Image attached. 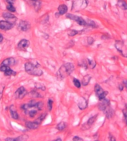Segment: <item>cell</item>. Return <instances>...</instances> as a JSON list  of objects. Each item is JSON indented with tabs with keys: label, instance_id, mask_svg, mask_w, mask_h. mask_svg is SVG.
I'll return each instance as SVG.
<instances>
[{
	"label": "cell",
	"instance_id": "cell-44",
	"mask_svg": "<svg viewBox=\"0 0 127 141\" xmlns=\"http://www.w3.org/2000/svg\"><path fill=\"white\" fill-rule=\"evenodd\" d=\"M109 141H116V140H115V137L111 136V137H110V140H109Z\"/></svg>",
	"mask_w": 127,
	"mask_h": 141
},
{
	"label": "cell",
	"instance_id": "cell-23",
	"mask_svg": "<svg viewBox=\"0 0 127 141\" xmlns=\"http://www.w3.org/2000/svg\"><path fill=\"white\" fill-rule=\"evenodd\" d=\"M34 9L36 10V11H38L41 7V2L40 0H36L34 2Z\"/></svg>",
	"mask_w": 127,
	"mask_h": 141
},
{
	"label": "cell",
	"instance_id": "cell-11",
	"mask_svg": "<svg viewBox=\"0 0 127 141\" xmlns=\"http://www.w3.org/2000/svg\"><path fill=\"white\" fill-rule=\"evenodd\" d=\"M15 59L14 58H6L5 59L2 63H1V66H8V67H10V66H14L15 64Z\"/></svg>",
	"mask_w": 127,
	"mask_h": 141
},
{
	"label": "cell",
	"instance_id": "cell-36",
	"mask_svg": "<svg viewBox=\"0 0 127 141\" xmlns=\"http://www.w3.org/2000/svg\"><path fill=\"white\" fill-rule=\"evenodd\" d=\"M9 68H10V67H8V66H1V67H0V71H2V72H6Z\"/></svg>",
	"mask_w": 127,
	"mask_h": 141
},
{
	"label": "cell",
	"instance_id": "cell-48",
	"mask_svg": "<svg viewBox=\"0 0 127 141\" xmlns=\"http://www.w3.org/2000/svg\"><path fill=\"white\" fill-rule=\"evenodd\" d=\"M126 109H127V106H126Z\"/></svg>",
	"mask_w": 127,
	"mask_h": 141
},
{
	"label": "cell",
	"instance_id": "cell-41",
	"mask_svg": "<svg viewBox=\"0 0 127 141\" xmlns=\"http://www.w3.org/2000/svg\"><path fill=\"white\" fill-rule=\"evenodd\" d=\"M6 2L10 4V5H13L14 2H15V0H5Z\"/></svg>",
	"mask_w": 127,
	"mask_h": 141
},
{
	"label": "cell",
	"instance_id": "cell-28",
	"mask_svg": "<svg viewBox=\"0 0 127 141\" xmlns=\"http://www.w3.org/2000/svg\"><path fill=\"white\" fill-rule=\"evenodd\" d=\"M78 33H79V31L76 30H69L68 32V34L69 36H74Z\"/></svg>",
	"mask_w": 127,
	"mask_h": 141
},
{
	"label": "cell",
	"instance_id": "cell-30",
	"mask_svg": "<svg viewBox=\"0 0 127 141\" xmlns=\"http://www.w3.org/2000/svg\"><path fill=\"white\" fill-rule=\"evenodd\" d=\"M36 112H37V109H32V110H29L28 112V115L31 118H34L35 115L36 114Z\"/></svg>",
	"mask_w": 127,
	"mask_h": 141
},
{
	"label": "cell",
	"instance_id": "cell-5",
	"mask_svg": "<svg viewBox=\"0 0 127 141\" xmlns=\"http://www.w3.org/2000/svg\"><path fill=\"white\" fill-rule=\"evenodd\" d=\"M109 106H110V100L109 99L104 98L103 100H100V103L98 104V108L100 111L104 112Z\"/></svg>",
	"mask_w": 127,
	"mask_h": 141
},
{
	"label": "cell",
	"instance_id": "cell-19",
	"mask_svg": "<svg viewBox=\"0 0 127 141\" xmlns=\"http://www.w3.org/2000/svg\"><path fill=\"white\" fill-rule=\"evenodd\" d=\"M91 79H92V75H85L83 77V78L82 80V83L81 84L83 86H87L88 84V83L90 82Z\"/></svg>",
	"mask_w": 127,
	"mask_h": 141
},
{
	"label": "cell",
	"instance_id": "cell-12",
	"mask_svg": "<svg viewBox=\"0 0 127 141\" xmlns=\"http://www.w3.org/2000/svg\"><path fill=\"white\" fill-rule=\"evenodd\" d=\"M25 126H26L28 129H36L39 128L40 126V124L36 123V121H27L25 122Z\"/></svg>",
	"mask_w": 127,
	"mask_h": 141
},
{
	"label": "cell",
	"instance_id": "cell-13",
	"mask_svg": "<svg viewBox=\"0 0 127 141\" xmlns=\"http://www.w3.org/2000/svg\"><path fill=\"white\" fill-rule=\"evenodd\" d=\"M2 17L7 20H9V21H11V23L12 21H15L17 18L16 16L14 15V14H12L11 13H8V12H5L2 14Z\"/></svg>",
	"mask_w": 127,
	"mask_h": 141
},
{
	"label": "cell",
	"instance_id": "cell-16",
	"mask_svg": "<svg viewBox=\"0 0 127 141\" xmlns=\"http://www.w3.org/2000/svg\"><path fill=\"white\" fill-rule=\"evenodd\" d=\"M94 92L96 93L97 97L98 98L99 96H100L104 92V90L99 84H95V86H94Z\"/></svg>",
	"mask_w": 127,
	"mask_h": 141
},
{
	"label": "cell",
	"instance_id": "cell-2",
	"mask_svg": "<svg viewBox=\"0 0 127 141\" xmlns=\"http://www.w3.org/2000/svg\"><path fill=\"white\" fill-rule=\"evenodd\" d=\"M25 70L27 73L31 75L35 76H41L42 75V71L38 67V65H35L32 62H27L25 64Z\"/></svg>",
	"mask_w": 127,
	"mask_h": 141
},
{
	"label": "cell",
	"instance_id": "cell-18",
	"mask_svg": "<svg viewBox=\"0 0 127 141\" xmlns=\"http://www.w3.org/2000/svg\"><path fill=\"white\" fill-rule=\"evenodd\" d=\"M10 115L12 118H14V120H17L19 119V114L17 112V111L15 110L14 106H10Z\"/></svg>",
	"mask_w": 127,
	"mask_h": 141
},
{
	"label": "cell",
	"instance_id": "cell-8",
	"mask_svg": "<svg viewBox=\"0 0 127 141\" xmlns=\"http://www.w3.org/2000/svg\"><path fill=\"white\" fill-rule=\"evenodd\" d=\"M13 28V24L7 21H0V29L2 30H9Z\"/></svg>",
	"mask_w": 127,
	"mask_h": 141
},
{
	"label": "cell",
	"instance_id": "cell-46",
	"mask_svg": "<svg viewBox=\"0 0 127 141\" xmlns=\"http://www.w3.org/2000/svg\"><path fill=\"white\" fill-rule=\"evenodd\" d=\"M53 141H62V139L61 138H57V139H56V140H54Z\"/></svg>",
	"mask_w": 127,
	"mask_h": 141
},
{
	"label": "cell",
	"instance_id": "cell-22",
	"mask_svg": "<svg viewBox=\"0 0 127 141\" xmlns=\"http://www.w3.org/2000/svg\"><path fill=\"white\" fill-rule=\"evenodd\" d=\"M97 116H98V114H95V115H94V116L91 117L89 119H88V120L87 121V125H88V126H92V125L95 122L96 118H97Z\"/></svg>",
	"mask_w": 127,
	"mask_h": 141
},
{
	"label": "cell",
	"instance_id": "cell-31",
	"mask_svg": "<svg viewBox=\"0 0 127 141\" xmlns=\"http://www.w3.org/2000/svg\"><path fill=\"white\" fill-rule=\"evenodd\" d=\"M31 96L34 97V98H41V97H42V95H40V94L39 92H37L36 91H32L31 92Z\"/></svg>",
	"mask_w": 127,
	"mask_h": 141
},
{
	"label": "cell",
	"instance_id": "cell-26",
	"mask_svg": "<svg viewBox=\"0 0 127 141\" xmlns=\"http://www.w3.org/2000/svg\"><path fill=\"white\" fill-rule=\"evenodd\" d=\"M86 22H87V26H90L92 28H97V25H96L94 21H92L90 19H88V20L86 21Z\"/></svg>",
	"mask_w": 127,
	"mask_h": 141
},
{
	"label": "cell",
	"instance_id": "cell-38",
	"mask_svg": "<svg viewBox=\"0 0 127 141\" xmlns=\"http://www.w3.org/2000/svg\"><path fill=\"white\" fill-rule=\"evenodd\" d=\"M94 38H92V37H88V44H92L93 43H94Z\"/></svg>",
	"mask_w": 127,
	"mask_h": 141
},
{
	"label": "cell",
	"instance_id": "cell-14",
	"mask_svg": "<svg viewBox=\"0 0 127 141\" xmlns=\"http://www.w3.org/2000/svg\"><path fill=\"white\" fill-rule=\"evenodd\" d=\"M88 106V101L85 98H81L79 100V103H78V107L80 109L83 110L86 109Z\"/></svg>",
	"mask_w": 127,
	"mask_h": 141
},
{
	"label": "cell",
	"instance_id": "cell-15",
	"mask_svg": "<svg viewBox=\"0 0 127 141\" xmlns=\"http://www.w3.org/2000/svg\"><path fill=\"white\" fill-rule=\"evenodd\" d=\"M68 11V7L66 5H60L58 7V14L59 15H64Z\"/></svg>",
	"mask_w": 127,
	"mask_h": 141
},
{
	"label": "cell",
	"instance_id": "cell-43",
	"mask_svg": "<svg viewBox=\"0 0 127 141\" xmlns=\"http://www.w3.org/2000/svg\"><path fill=\"white\" fill-rule=\"evenodd\" d=\"M2 41H3V36L1 33H0V43H1Z\"/></svg>",
	"mask_w": 127,
	"mask_h": 141
},
{
	"label": "cell",
	"instance_id": "cell-49",
	"mask_svg": "<svg viewBox=\"0 0 127 141\" xmlns=\"http://www.w3.org/2000/svg\"><path fill=\"white\" fill-rule=\"evenodd\" d=\"M96 141H98V140H96Z\"/></svg>",
	"mask_w": 127,
	"mask_h": 141
},
{
	"label": "cell",
	"instance_id": "cell-1",
	"mask_svg": "<svg viewBox=\"0 0 127 141\" xmlns=\"http://www.w3.org/2000/svg\"><path fill=\"white\" fill-rule=\"evenodd\" d=\"M74 70V66L71 63H66L64 64H62V67L59 69L57 75V78L59 80H62L65 78L66 76L69 75Z\"/></svg>",
	"mask_w": 127,
	"mask_h": 141
},
{
	"label": "cell",
	"instance_id": "cell-37",
	"mask_svg": "<svg viewBox=\"0 0 127 141\" xmlns=\"http://www.w3.org/2000/svg\"><path fill=\"white\" fill-rule=\"evenodd\" d=\"M88 63H89V65L91 66L92 68H94V67H95V64H96V63H95L94 61H93L92 60L91 61L90 59H88Z\"/></svg>",
	"mask_w": 127,
	"mask_h": 141
},
{
	"label": "cell",
	"instance_id": "cell-25",
	"mask_svg": "<svg viewBox=\"0 0 127 141\" xmlns=\"http://www.w3.org/2000/svg\"><path fill=\"white\" fill-rule=\"evenodd\" d=\"M16 72L14 71V70H12L10 68H9L6 72H5V75H7V76H10V75H16Z\"/></svg>",
	"mask_w": 127,
	"mask_h": 141
},
{
	"label": "cell",
	"instance_id": "cell-33",
	"mask_svg": "<svg viewBox=\"0 0 127 141\" xmlns=\"http://www.w3.org/2000/svg\"><path fill=\"white\" fill-rule=\"evenodd\" d=\"M108 95V92H106V91H104V92L100 96H99L98 97V99H99V100H103V99H104V98H106V95Z\"/></svg>",
	"mask_w": 127,
	"mask_h": 141
},
{
	"label": "cell",
	"instance_id": "cell-20",
	"mask_svg": "<svg viewBox=\"0 0 127 141\" xmlns=\"http://www.w3.org/2000/svg\"><path fill=\"white\" fill-rule=\"evenodd\" d=\"M118 6L121 8L122 10H127V3L124 0H118Z\"/></svg>",
	"mask_w": 127,
	"mask_h": 141
},
{
	"label": "cell",
	"instance_id": "cell-17",
	"mask_svg": "<svg viewBox=\"0 0 127 141\" xmlns=\"http://www.w3.org/2000/svg\"><path fill=\"white\" fill-rule=\"evenodd\" d=\"M104 112H105V114H106V118H107L108 119L111 118L114 116V114H115V112H114V110H113L110 106L108 107V108L104 111Z\"/></svg>",
	"mask_w": 127,
	"mask_h": 141
},
{
	"label": "cell",
	"instance_id": "cell-4",
	"mask_svg": "<svg viewBox=\"0 0 127 141\" xmlns=\"http://www.w3.org/2000/svg\"><path fill=\"white\" fill-rule=\"evenodd\" d=\"M66 17L69 19L74 20V21L77 22L79 25H81V26H87V22L85 19H83L82 17L77 16H75L71 14H68L66 15Z\"/></svg>",
	"mask_w": 127,
	"mask_h": 141
},
{
	"label": "cell",
	"instance_id": "cell-21",
	"mask_svg": "<svg viewBox=\"0 0 127 141\" xmlns=\"http://www.w3.org/2000/svg\"><path fill=\"white\" fill-rule=\"evenodd\" d=\"M66 126H67L66 123H65V122H60V123H59L57 125L56 128H57V129L59 130V131H63L66 128Z\"/></svg>",
	"mask_w": 127,
	"mask_h": 141
},
{
	"label": "cell",
	"instance_id": "cell-34",
	"mask_svg": "<svg viewBox=\"0 0 127 141\" xmlns=\"http://www.w3.org/2000/svg\"><path fill=\"white\" fill-rule=\"evenodd\" d=\"M5 89V85L4 84H0V99L2 98V94H3V91Z\"/></svg>",
	"mask_w": 127,
	"mask_h": 141
},
{
	"label": "cell",
	"instance_id": "cell-39",
	"mask_svg": "<svg viewBox=\"0 0 127 141\" xmlns=\"http://www.w3.org/2000/svg\"><path fill=\"white\" fill-rule=\"evenodd\" d=\"M73 141H83V139L82 138H80V137H78V136H74V137H73V140H72Z\"/></svg>",
	"mask_w": 127,
	"mask_h": 141
},
{
	"label": "cell",
	"instance_id": "cell-27",
	"mask_svg": "<svg viewBox=\"0 0 127 141\" xmlns=\"http://www.w3.org/2000/svg\"><path fill=\"white\" fill-rule=\"evenodd\" d=\"M43 103L42 102H41V101H40V102H36V106H35V108H36V109H37V110H41L42 109V107H43Z\"/></svg>",
	"mask_w": 127,
	"mask_h": 141
},
{
	"label": "cell",
	"instance_id": "cell-10",
	"mask_svg": "<svg viewBox=\"0 0 127 141\" xmlns=\"http://www.w3.org/2000/svg\"><path fill=\"white\" fill-rule=\"evenodd\" d=\"M28 137L27 135H20L17 137H8L5 139V141H27Z\"/></svg>",
	"mask_w": 127,
	"mask_h": 141
},
{
	"label": "cell",
	"instance_id": "cell-3",
	"mask_svg": "<svg viewBox=\"0 0 127 141\" xmlns=\"http://www.w3.org/2000/svg\"><path fill=\"white\" fill-rule=\"evenodd\" d=\"M88 2L86 0H73V7L72 10H78L83 9L87 7Z\"/></svg>",
	"mask_w": 127,
	"mask_h": 141
},
{
	"label": "cell",
	"instance_id": "cell-7",
	"mask_svg": "<svg viewBox=\"0 0 127 141\" xmlns=\"http://www.w3.org/2000/svg\"><path fill=\"white\" fill-rule=\"evenodd\" d=\"M30 42L27 39H22L17 44V48L19 50H25L29 47Z\"/></svg>",
	"mask_w": 127,
	"mask_h": 141
},
{
	"label": "cell",
	"instance_id": "cell-35",
	"mask_svg": "<svg viewBox=\"0 0 127 141\" xmlns=\"http://www.w3.org/2000/svg\"><path fill=\"white\" fill-rule=\"evenodd\" d=\"M36 88L42 89V90H45V86H43L42 84H36Z\"/></svg>",
	"mask_w": 127,
	"mask_h": 141
},
{
	"label": "cell",
	"instance_id": "cell-45",
	"mask_svg": "<svg viewBox=\"0 0 127 141\" xmlns=\"http://www.w3.org/2000/svg\"><path fill=\"white\" fill-rule=\"evenodd\" d=\"M123 86H123V84H122V85H120V86H119L120 90H121V91L123 90Z\"/></svg>",
	"mask_w": 127,
	"mask_h": 141
},
{
	"label": "cell",
	"instance_id": "cell-40",
	"mask_svg": "<svg viewBox=\"0 0 127 141\" xmlns=\"http://www.w3.org/2000/svg\"><path fill=\"white\" fill-rule=\"evenodd\" d=\"M123 115H124V118H125L126 123V125H127V112L123 111Z\"/></svg>",
	"mask_w": 127,
	"mask_h": 141
},
{
	"label": "cell",
	"instance_id": "cell-42",
	"mask_svg": "<svg viewBox=\"0 0 127 141\" xmlns=\"http://www.w3.org/2000/svg\"><path fill=\"white\" fill-rule=\"evenodd\" d=\"M123 86L127 89V80H124V81H123Z\"/></svg>",
	"mask_w": 127,
	"mask_h": 141
},
{
	"label": "cell",
	"instance_id": "cell-47",
	"mask_svg": "<svg viewBox=\"0 0 127 141\" xmlns=\"http://www.w3.org/2000/svg\"><path fill=\"white\" fill-rule=\"evenodd\" d=\"M29 1H31V2H34L36 0H29Z\"/></svg>",
	"mask_w": 127,
	"mask_h": 141
},
{
	"label": "cell",
	"instance_id": "cell-9",
	"mask_svg": "<svg viewBox=\"0 0 127 141\" xmlns=\"http://www.w3.org/2000/svg\"><path fill=\"white\" fill-rule=\"evenodd\" d=\"M26 94H27V91H26V89H25V87H23V86L19 87L17 90L16 91V92H15L16 98H19V99L23 98Z\"/></svg>",
	"mask_w": 127,
	"mask_h": 141
},
{
	"label": "cell",
	"instance_id": "cell-24",
	"mask_svg": "<svg viewBox=\"0 0 127 141\" xmlns=\"http://www.w3.org/2000/svg\"><path fill=\"white\" fill-rule=\"evenodd\" d=\"M73 83H74V86L77 87V88H78V89H80V87H81V82L78 80V79H77V78H74L73 79Z\"/></svg>",
	"mask_w": 127,
	"mask_h": 141
},
{
	"label": "cell",
	"instance_id": "cell-6",
	"mask_svg": "<svg viewBox=\"0 0 127 141\" xmlns=\"http://www.w3.org/2000/svg\"><path fill=\"white\" fill-rule=\"evenodd\" d=\"M18 28L21 31L26 32L31 28V24L28 21H20L19 24H18Z\"/></svg>",
	"mask_w": 127,
	"mask_h": 141
},
{
	"label": "cell",
	"instance_id": "cell-32",
	"mask_svg": "<svg viewBox=\"0 0 127 141\" xmlns=\"http://www.w3.org/2000/svg\"><path fill=\"white\" fill-rule=\"evenodd\" d=\"M52 106H53V100L51 99H49L48 101V107L49 111L52 110Z\"/></svg>",
	"mask_w": 127,
	"mask_h": 141
},
{
	"label": "cell",
	"instance_id": "cell-29",
	"mask_svg": "<svg viewBox=\"0 0 127 141\" xmlns=\"http://www.w3.org/2000/svg\"><path fill=\"white\" fill-rule=\"evenodd\" d=\"M7 10L10 12H12V13L16 12V8L13 6V5H10V4H8L7 5Z\"/></svg>",
	"mask_w": 127,
	"mask_h": 141
}]
</instances>
